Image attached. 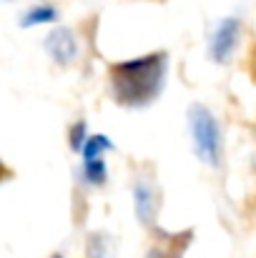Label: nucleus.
Segmentation results:
<instances>
[{
  "label": "nucleus",
  "instance_id": "20e7f679",
  "mask_svg": "<svg viewBox=\"0 0 256 258\" xmlns=\"http://www.w3.org/2000/svg\"><path fill=\"white\" fill-rule=\"evenodd\" d=\"M236 38H239V23L234 18H226L219 28H216V35H214V43H211V58L216 63H224L234 45H236Z\"/></svg>",
  "mask_w": 256,
  "mask_h": 258
},
{
  "label": "nucleus",
  "instance_id": "f03ea898",
  "mask_svg": "<svg viewBox=\"0 0 256 258\" xmlns=\"http://www.w3.org/2000/svg\"><path fill=\"white\" fill-rule=\"evenodd\" d=\"M188 120H191V136H193L198 158L206 161L209 166H216L219 163V125L214 115L203 105H193L188 113Z\"/></svg>",
  "mask_w": 256,
  "mask_h": 258
},
{
  "label": "nucleus",
  "instance_id": "7ed1b4c3",
  "mask_svg": "<svg viewBox=\"0 0 256 258\" xmlns=\"http://www.w3.org/2000/svg\"><path fill=\"white\" fill-rule=\"evenodd\" d=\"M45 48L50 53V58L61 66H68L76 55H78V43L73 38V33L68 28H56L48 38H45Z\"/></svg>",
  "mask_w": 256,
  "mask_h": 258
},
{
  "label": "nucleus",
  "instance_id": "39448f33",
  "mask_svg": "<svg viewBox=\"0 0 256 258\" xmlns=\"http://www.w3.org/2000/svg\"><path fill=\"white\" fill-rule=\"evenodd\" d=\"M133 196H136V213H138V218L143 223H151V218H153V193L143 183H138Z\"/></svg>",
  "mask_w": 256,
  "mask_h": 258
},
{
  "label": "nucleus",
  "instance_id": "423d86ee",
  "mask_svg": "<svg viewBox=\"0 0 256 258\" xmlns=\"http://www.w3.org/2000/svg\"><path fill=\"white\" fill-rule=\"evenodd\" d=\"M56 18V8H48V5H40V8H33L25 13L23 18V25H38V23H50Z\"/></svg>",
  "mask_w": 256,
  "mask_h": 258
},
{
  "label": "nucleus",
  "instance_id": "1a4fd4ad",
  "mask_svg": "<svg viewBox=\"0 0 256 258\" xmlns=\"http://www.w3.org/2000/svg\"><path fill=\"white\" fill-rule=\"evenodd\" d=\"M83 133H85V125H83V123H78V125L71 131V146H73L76 151L83 146Z\"/></svg>",
  "mask_w": 256,
  "mask_h": 258
},
{
  "label": "nucleus",
  "instance_id": "9d476101",
  "mask_svg": "<svg viewBox=\"0 0 256 258\" xmlns=\"http://www.w3.org/2000/svg\"><path fill=\"white\" fill-rule=\"evenodd\" d=\"M251 66H254V76H256V50H254V60H251Z\"/></svg>",
  "mask_w": 256,
  "mask_h": 258
},
{
  "label": "nucleus",
  "instance_id": "f257e3e1",
  "mask_svg": "<svg viewBox=\"0 0 256 258\" xmlns=\"http://www.w3.org/2000/svg\"><path fill=\"white\" fill-rule=\"evenodd\" d=\"M166 71V55L151 53L136 60H126L111 68L113 95L123 105H146L151 103L164 83Z\"/></svg>",
  "mask_w": 256,
  "mask_h": 258
},
{
  "label": "nucleus",
  "instance_id": "0eeeda50",
  "mask_svg": "<svg viewBox=\"0 0 256 258\" xmlns=\"http://www.w3.org/2000/svg\"><path fill=\"white\" fill-rule=\"evenodd\" d=\"M103 148H111V141L106 136H93L88 138V143L83 146V158L85 161H93V158H100V151Z\"/></svg>",
  "mask_w": 256,
  "mask_h": 258
},
{
  "label": "nucleus",
  "instance_id": "6e6552de",
  "mask_svg": "<svg viewBox=\"0 0 256 258\" xmlns=\"http://www.w3.org/2000/svg\"><path fill=\"white\" fill-rule=\"evenodd\" d=\"M85 178H88V183H93V185H100V183L106 180V166H103V158L85 161Z\"/></svg>",
  "mask_w": 256,
  "mask_h": 258
}]
</instances>
